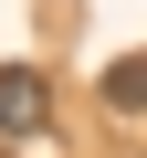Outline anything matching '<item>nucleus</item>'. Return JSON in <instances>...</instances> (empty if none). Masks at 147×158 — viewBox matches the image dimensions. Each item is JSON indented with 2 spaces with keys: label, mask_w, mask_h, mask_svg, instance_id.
Instances as JSON below:
<instances>
[{
  "label": "nucleus",
  "mask_w": 147,
  "mask_h": 158,
  "mask_svg": "<svg viewBox=\"0 0 147 158\" xmlns=\"http://www.w3.org/2000/svg\"><path fill=\"white\" fill-rule=\"evenodd\" d=\"M53 127V85L32 63H0V137H42Z\"/></svg>",
  "instance_id": "nucleus-1"
},
{
  "label": "nucleus",
  "mask_w": 147,
  "mask_h": 158,
  "mask_svg": "<svg viewBox=\"0 0 147 158\" xmlns=\"http://www.w3.org/2000/svg\"><path fill=\"white\" fill-rule=\"evenodd\" d=\"M105 116H147V53H126L105 74Z\"/></svg>",
  "instance_id": "nucleus-2"
}]
</instances>
